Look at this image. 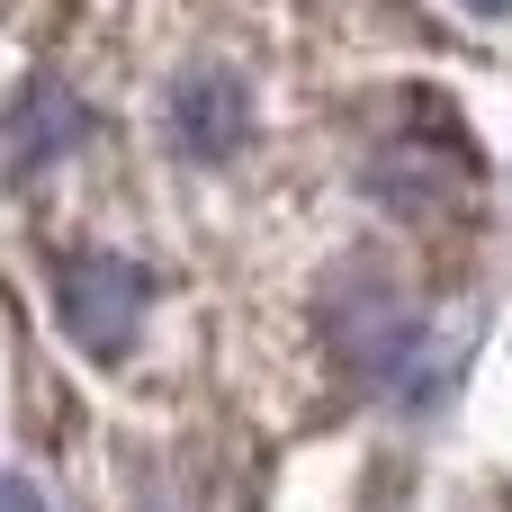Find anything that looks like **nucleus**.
Returning <instances> with one entry per match:
<instances>
[{"instance_id": "obj_1", "label": "nucleus", "mask_w": 512, "mask_h": 512, "mask_svg": "<svg viewBox=\"0 0 512 512\" xmlns=\"http://www.w3.org/2000/svg\"><path fill=\"white\" fill-rule=\"evenodd\" d=\"M144 306H153L144 261H126V252H72V261H54V315H63V333L90 360H126Z\"/></svg>"}, {"instance_id": "obj_2", "label": "nucleus", "mask_w": 512, "mask_h": 512, "mask_svg": "<svg viewBox=\"0 0 512 512\" xmlns=\"http://www.w3.org/2000/svg\"><path fill=\"white\" fill-rule=\"evenodd\" d=\"M243 135H252V99H243L234 72H189V81L171 90V144H180L189 162H225Z\"/></svg>"}, {"instance_id": "obj_3", "label": "nucleus", "mask_w": 512, "mask_h": 512, "mask_svg": "<svg viewBox=\"0 0 512 512\" xmlns=\"http://www.w3.org/2000/svg\"><path fill=\"white\" fill-rule=\"evenodd\" d=\"M0 512H45V504H36V486H27V477H0Z\"/></svg>"}, {"instance_id": "obj_4", "label": "nucleus", "mask_w": 512, "mask_h": 512, "mask_svg": "<svg viewBox=\"0 0 512 512\" xmlns=\"http://www.w3.org/2000/svg\"><path fill=\"white\" fill-rule=\"evenodd\" d=\"M468 9H477V18H504V9H512V0H468Z\"/></svg>"}]
</instances>
